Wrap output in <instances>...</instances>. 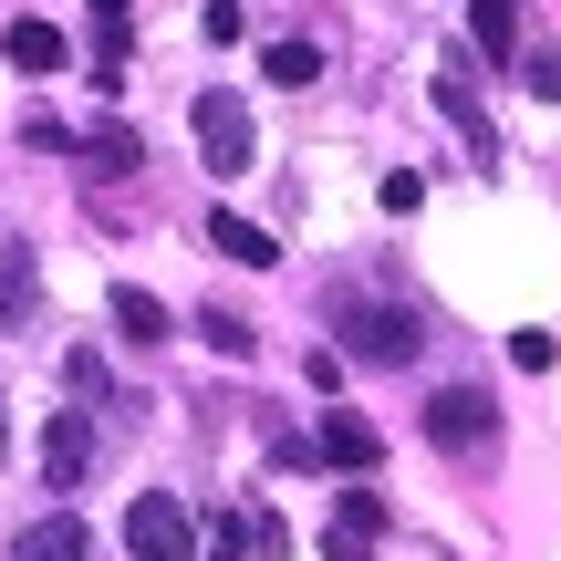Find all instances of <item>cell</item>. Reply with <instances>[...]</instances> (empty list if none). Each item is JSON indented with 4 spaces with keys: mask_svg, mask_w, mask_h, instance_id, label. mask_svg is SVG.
I'll list each match as a JSON object with an SVG mask.
<instances>
[{
    "mask_svg": "<svg viewBox=\"0 0 561 561\" xmlns=\"http://www.w3.org/2000/svg\"><path fill=\"white\" fill-rule=\"evenodd\" d=\"M333 333H343V354H354V364H385V375L426 354V322L396 312V301H333Z\"/></svg>",
    "mask_w": 561,
    "mask_h": 561,
    "instance_id": "cell-1",
    "label": "cell"
},
{
    "mask_svg": "<svg viewBox=\"0 0 561 561\" xmlns=\"http://www.w3.org/2000/svg\"><path fill=\"white\" fill-rule=\"evenodd\" d=\"M426 447H437V458H489V447H500V405H489L479 385L426 396Z\"/></svg>",
    "mask_w": 561,
    "mask_h": 561,
    "instance_id": "cell-2",
    "label": "cell"
},
{
    "mask_svg": "<svg viewBox=\"0 0 561 561\" xmlns=\"http://www.w3.org/2000/svg\"><path fill=\"white\" fill-rule=\"evenodd\" d=\"M198 157H208V178H250V157H261L250 104L229 94V83H208V94H198Z\"/></svg>",
    "mask_w": 561,
    "mask_h": 561,
    "instance_id": "cell-3",
    "label": "cell"
},
{
    "mask_svg": "<svg viewBox=\"0 0 561 561\" xmlns=\"http://www.w3.org/2000/svg\"><path fill=\"white\" fill-rule=\"evenodd\" d=\"M125 551L136 561H198V510L167 500V489H146V500L125 510Z\"/></svg>",
    "mask_w": 561,
    "mask_h": 561,
    "instance_id": "cell-4",
    "label": "cell"
},
{
    "mask_svg": "<svg viewBox=\"0 0 561 561\" xmlns=\"http://www.w3.org/2000/svg\"><path fill=\"white\" fill-rule=\"evenodd\" d=\"M437 115L468 136V157H479V167H500V125H489V104H479V83H468V62H437Z\"/></svg>",
    "mask_w": 561,
    "mask_h": 561,
    "instance_id": "cell-5",
    "label": "cell"
},
{
    "mask_svg": "<svg viewBox=\"0 0 561 561\" xmlns=\"http://www.w3.org/2000/svg\"><path fill=\"white\" fill-rule=\"evenodd\" d=\"M83 468H94V416H53V437H42V479H53V500H73L83 489Z\"/></svg>",
    "mask_w": 561,
    "mask_h": 561,
    "instance_id": "cell-6",
    "label": "cell"
},
{
    "mask_svg": "<svg viewBox=\"0 0 561 561\" xmlns=\"http://www.w3.org/2000/svg\"><path fill=\"white\" fill-rule=\"evenodd\" d=\"M375 541H385V500H333V530H322V561H375Z\"/></svg>",
    "mask_w": 561,
    "mask_h": 561,
    "instance_id": "cell-7",
    "label": "cell"
},
{
    "mask_svg": "<svg viewBox=\"0 0 561 561\" xmlns=\"http://www.w3.org/2000/svg\"><path fill=\"white\" fill-rule=\"evenodd\" d=\"M11 561H94V530H83L73 510H42V520L11 541Z\"/></svg>",
    "mask_w": 561,
    "mask_h": 561,
    "instance_id": "cell-8",
    "label": "cell"
},
{
    "mask_svg": "<svg viewBox=\"0 0 561 561\" xmlns=\"http://www.w3.org/2000/svg\"><path fill=\"white\" fill-rule=\"evenodd\" d=\"M312 458H322V468H343V479H364V468L385 458V437H375V426H364V416H322Z\"/></svg>",
    "mask_w": 561,
    "mask_h": 561,
    "instance_id": "cell-9",
    "label": "cell"
},
{
    "mask_svg": "<svg viewBox=\"0 0 561 561\" xmlns=\"http://www.w3.org/2000/svg\"><path fill=\"white\" fill-rule=\"evenodd\" d=\"M468 42L479 62H520V0H468Z\"/></svg>",
    "mask_w": 561,
    "mask_h": 561,
    "instance_id": "cell-10",
    "label": "cell"
},
{
    "mask_svg": "<svg viewBox=\"0 0 561 561\" xmlns=\"http://www.w3.org/2000/svg\"><path fill=\"white\" fill-rule=\"evenodd\" d=\"M208 250H219V261H240V271H271V261H280L271 229H261V219H240V208H219V219H208Z\"/></svg>",
    "mask_w": 561,
    "mask_h": 561,
    "instance_id": "cell-11",
    "label": "cell"
},
{
    "mask_svg": "<svg viewBox=\"0 0 561 561\" xmlns=\"http://www.w3.org/2000/svg\"><path fill=\"white\" fill-rule=\"evenodd\" d=\"M0 53H11L21 73H62V62H73V42H62L53 21H11V32H0Z\"/></svg>",
    "mask_w": 561,
    "mask_h": 561,
    "instance_id": "cell-12",
    "label": "cell"
},
{
    "mask_svg": "<svg viewBox=\"0 0 561 561\" xmlns=\"http://www.w3.org/2000/svg\"><path fill=\"white\" fill-rule=\"evenodd\" d=\"M115 333H125V343H146V354H157V343L178 333V322H167V301H157V291H136V280H115Z\"/></svg>",
    "mask_w": 561,
    "mask_h": 561,
    "instance_id": "cell-13",
    "label": "cell"
},
{
    "mask_svg": "<svg viewBox=\"0 0 561 561\" xmlns=\"http://www.w3.org/2000/svg\"><path fill=\"white\" fill-rule=\"evenodd\" d=\"M115 73H125V0H94V83L115 94Z\"/></svg>",
    "mask_w": 561,
    "mask_h": 561,
    "instance_id": "cell-14",
    "label": "cell"
},
{
    "mask_svg": "<svg viewBox=\"0 0 561 561\" xmlns=\"http://www.w3.org/2000/svg\"><path fill=\"white\" fill-rule=\"evenodd\" d=\"M261 73L301 94V83H322V53H312V42H271V53H261Z\"/></svg>",
    "mask_w": 561,
    "mask_h": 561,
    "instance_id": "cell-15",
    "label": "cell"
},
{
    "mask_svg": "<svg viewBox=\"0 0 561 561\" xmlns=\"http://www.w3.org/2000/svg\"><path fill=\"white\" fill-rule=\"evenodd\" d=\"M83 157H94V167H104V178H125V167H136V157H146V146H136V136H125V125H94V136H83Z\"/></svg>",
    "mask_w": 561,
    "mask_h": 561,
    "instance_id": "cell-16",
    "label": "cell"
},
{
    "mask_svg": "<svg viewBox=\"0 0 561 561\" xmlns=\"http://www.w3.org/2000/svg\"><path fill=\"white\" fill-rule=\"evenodd\" d=\"M198 333H208V354H229V364H240V354H261V333H250L240 312H198Z\"/></svg>",
    "mask_w": 561,
    "mask_h": 561,
    "instance_id": "cell-17",
    "label": "cell"
},
{
    "mask_svg": "<svg viewBox=\"0 0 561 561\" xmlns=\"http://www.w3.org/2000/svg\"><path fill=\"white\" fill-rule=\"evenodd\" d=\"M208 561H261V541H250V510H229V520H208Z\"/></svg>",
    "mask_w": 561,
    "mask_h": 561,
    "instance_id": "cell-18",
    "label": "cell"
},
{
    "mask_svg": "<svg viewBox=\"0 0 561 561\" xmlns=\"http://www.w3.org/2000/svg\"><path fill=\"white\" fill-rule=\"evenodd\" d=\"M510 364H520V375H551V364H561V343L530 322V333H510Z\"/></svg>",
    "mask_w": 561,
    "mask_h": 561,
    "instance_id": "cell-19",
    "label": "cell"
},
{
    "mask_svg": "<svg viewBox=\"0 0 561 561\" xmlns=\"http://www.w3.org/2000/svg\"><path fill=\"white\" fill-rule=\"evenodd\" d=\"M11 322H32V271H21V261L0 271V333H11Z\"/></svg>",
    "mask_w": 561,
    "mask_h": 561,
    "instance_id": "cell-20",
    "label": "cell"
},
{
    "mask_svg": "<svg viewBox=\"0 0 561 561\" xmlns=\"http://www.w3.org/2000/svg\"><path fill=\"white\" fill-rule=\"evenodd\" d=\"M520 83H530L541 104H561V53H520Z\"/></svg>",
    "mask_w": 561,
    "mask_h": 561,
    "instance_id": "cell-21",
    "label": "cell"
},
{
    "mask_svg": "<svg viewBox=\"0 0 561 561\" xmlns=\"http://www.w3.org/2000/svg\"><path fill=\"white\" fill-rule=\"evenodd\" d=\"M375 198H385V208H396V219H405V208H426V178H405V167H396V178H385Z\"/></svg>",
    "mask_w": 561,
    "mask_h": 561,
    "instance_id": "cell-22",
    "label": "cell"
},
{
    "mask_svg": "<svg viewBox=\"0 0 561 561\" xmlns=\"http://www.w3.org/2000/svg\"><path fill=\"white\" fill-rule=\"evenodd\" d=\"M0 458H11V426H0Z\"/></svg>",
    "mask_w": 561,
    "mask_h": 561,
    "instance_id": "cell-23",
    "label": "cell"
}]
</instances>
